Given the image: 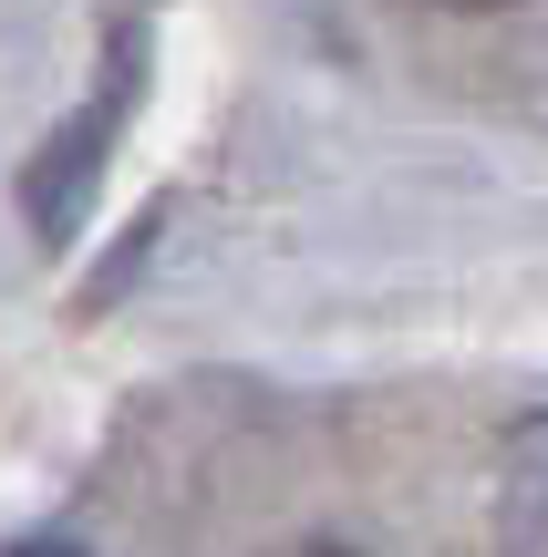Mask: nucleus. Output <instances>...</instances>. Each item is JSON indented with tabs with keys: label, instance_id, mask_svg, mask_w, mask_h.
I'll return each mask as SVG.
<instances>
[{
	"label": "nucleus",
	"instance_id": "3",
	"mask_svg": "<svg viewBox=\"0 0 548 557\" xmlns=\"http://www.w3.org/2000/svg\"><path fill=\"white\" fill-rule=\"evenodd\" d=\"M414 11H455V21H487V11H517V0H414Z\"/></svg>",
	"mask_w": 548,
	"mask_h": 557
},
{
	"label": "nucleus",
	"instance_id": "1",
	"mask_svg": "<svg viewBox=\"0 0 548 557\" xmlns=\"http://www.w3.org/2000/svg\"><path fill=\"white\" fill-rule=\"evenodd\" d=\"M135 103H145V32H124L114 52H103L94 94L41 135L32 165H21V218H32L41 248H73V238H83V218H94V197H103V165H114Z\"/></svg>",
	"mask_w": 548,
	"mask_h": 557
},
{
	"label": "nucleus",
	"instance_id": "4",
	"mask_svg": "<svg viewBox=\"0 0 548 557\" xmlns=\"http://www.w3.org/2000/svg\"><path fill=\"white\" fill-rule=\"evenodd\" d=\"M301 557H363V547H352V537H310Z\"/></svg>",
	"mask_w": 548,
	"mask_h": 557
},
{
	"label": "nucleus",
	"instance_id": "2",
	"mask_svg": "<svg viewBox=\"0 0 548 557\" xmlns=\"http://www.w3.org/2000/svg\"><path fill=\"white\" fill-rule=\"evenodd\" d=\"M497 557H548V413H528L497 455Z\"/></svg>",
	"mask_w": 548,
	"mask_h": 557
}]
</instances>
